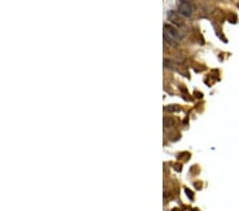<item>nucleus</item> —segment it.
Returning <instances> with one entry per match:
<instances>
[{"instance_id":"f257e3e1","label":"nucleus","mask_w":239,"mask_h":211,"mask_svg":"<svg viewBox=\"0 0 239 211\" xmlns=\"http://www.w3.org/2000/svg\"><path fill=\"white\" fill-rule=\"evenodd\" d=\"M164 40L166 43L175 46V45H178L179 41L181 40V35L174 27L166 24L164 26Z\"/></svg>"},{"instance_id":"f03ea898","label":"nucleus","mask_w":239,"mask_h":211,"mask_svg":"<svg viewBox=\"0 0 239 211\" xmlns=\"http://www.w3.org/2000/svg\"><path fill=\"white\" fill-rule=\"evenodd\" d=\"M179 13L184 17H190L192 15V6L187 0H181L179 3Z\"/></svg>"},{"instance_id":"7ed1b4c3","label":"nucleus","mask_w":239,"mask_h":211,"mask_svg":"<svg viewBox=\"0 0 239 211\" xmlns=\"http://www.w3.org/2000/svg\"><path fill=\"white\" fill-rule=\"evenodd\" d=\"M168 18H169L172 23L177 24V25H182L183 24L182 19L180 17V13H177L175 11H170L169 13H168Z\"/></svg>"},{"instance_id":"20e7f679","label":"nucleus","mask_w":239,"mask_h":211,"mask_svg":"<svg viewBox=\"0 0 239 211\" xmlns=\"http://www.w3.org/2000/svg\"><path fill=\"white\" fill-rule=\"evenodd\" d=\"M174 121L172 118H170V117H165L164 118V125L166 126V127H168V126H172L174 123H173Z\"/></svg>"},{"instance_id":"39448f33","label":"nucleus","mask_w":239,"mask_h":211,"mask_svg":"<svg viewBox=\"0 0 239 211\" xmlns=\"http://www.w3.org/2000/svg\"><path fill=\"white\" fill-rule=\"evenodd\" d=\"M165 110H167V111H172V112H173V111H179L180 108L178 107V106L173 104V106H169V107H166Z\"/></svg>"},{"instance_id":"423d86ee","label":"nucleus","mask_w":239,"mask_h":211,"mask_svg":"<svg viewBox=\"0 0 239 211\" xmlns=\"http://www.w3.org/2000/svg\"><path fill=\"white\" fill-rule=\"evenodd\" d=\"M185 191H186V194H187L188 197H190V199H192L193 198V193L190 191V190H188V189H186Z\"/></svg>"}]
</instances>
